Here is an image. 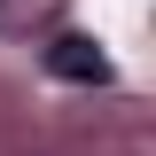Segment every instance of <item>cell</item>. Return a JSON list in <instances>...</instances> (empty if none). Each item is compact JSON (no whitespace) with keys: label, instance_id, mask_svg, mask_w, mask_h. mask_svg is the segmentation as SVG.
I'll use <instances>...</instances> for the list:
<instances>
[{"label":"cell","instance_id":"1","mask_svg":"<svg viewBox=\"0 0 156 156\" xmlns=\"http://www.w3.org/2000/svg\"><path fill=\"white\" fill-rule=\"evenodd\" d=\"M47 70H55V78H78V86H101V78H109V62H101V47H94V39L62 31L55 47H47Z\"/></svg>","mask_w":156,"mask_h":156}]
</instances>
